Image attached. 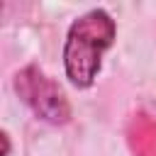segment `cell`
<instances>
[{"label": "cell", "instance_id": "6da1fadb", "mask_svg": "<svg viewBox=\"0 0 156 156\" xmlns=\"http://www.w3.org/2000/svg\"><path fill=\"white\" fill-rule=\"evenodd\" d=\"M117 24L107 10H88L76 17L63 41V71L71 85L90 88L102 68L107 49L115 44Z\"/></svg>", "mask_w": 156, "mask_h": 156}, {"label": "cell", "instance_id": "7a4b0ae2", "mask_svg": "<svg viewBox=\"0 0 156 156\" xmlns=\"http://www.w3.org/2000/svg\"><path fill=\"white\" fill-rule=\"evenodd\" d=\"M15 90L20 100L44 122L66 124L71 117V105L63 90L37 66H24L15 73Z\"/></svg>", "mask_w": 156, "mask_h": 156}, {"label": "cell", "instance_id": "3957f363", "mask_svg": "<svg viewBox=\"0 0 156 156\" xmlns=\"http://www.w3.org/2000/svg\"><path fill=\"white\" fill-rule=\"evenodd\" d=\"M0 139H2V156H10V134H7V132H2V134H0Z\"/></svg>", "mask_w": 156, "mask_h": 156}]
</instances>
